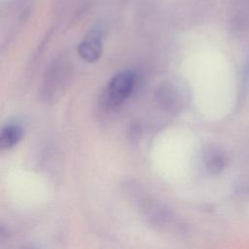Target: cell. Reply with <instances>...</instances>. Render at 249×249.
Here are the masks:
<instances>
[{"label": "cell", "instance_id": "obj_1", "mask_svg": "<svg viewBox=\"0 0 249 249\" xmlns=\"http://www.w3.org/2000/svg\"><path fill=\"white\" fill-rule=\"evenodd\" d=\"M136 85V75L131 70H123L115 74L109 81L105 92L104 102L110 108L121 106L131 95Z\"/></svg>", "mask_w": 249, "mask_h": 249}, {"label": "cell", "instance_id": "obj_2", "mask_svg": "<svg viewBox=\"0 0 249 249\" xmlns=\"http://www.w3.org/2000/svg\"><path fill=\"white\" fill-rule=\"evenodd\" d=\"M80 56L87 62H95L102 53V36L97 30L90 31L78 46Z\"/></svg>", "mask_w": 249, "mask_h": 249}, {"label": "cell", "instance_id": "obj_3", "mask_svg": "<svg viewBox=\"0 0 249 249\" xmlns=\"http://www.w3.org/2000/svg\"><path fill=\"white\" fill-rule=\"evenodd\" d=\"M147 220L157 227H168L174 223V217L169 209L157 201H147L143 206Z\"/></svg>", "mask_w": 249, "mask_h": 249}, {"label": "cell", "instance_id": "obj_4", "mask_svg": "<svg viewBox=\"0 0 249 249\" xmlns=\"http://www.w3.org/2000/svg\"><path fill=\"white\" fill-rule=\"evenodd\" d=\"M157 96L159 102L161 104L163 108H165V110L174 112L179 109L180 98L178 95V91L170 85H164L158 89Z\"/></svg>", "mask_w": 249, "mask_h": 249}, {"label": "cell", "instance_id": "obj_5", "mask_svg": "<svg viewBox=\"0 0 249 249\" xmlns=\"http://www.w3.org/2000/svg\"><path fill=\"white\" fill-rule=\"evenodd\" d=\"M204 163L208 172H210L211 174H218L226 166V154L219 149L211 148L205 153Z\"/></svg>", "mask_w": 249, "mask_h": 249}, {"label": "cell", "instance_id": "obj_6", "mask_svg": "<svg viewBox=\"0 0 249 249\" xmlns=\"http://www.w3.org/2000/svg\"><path fill=\"white\" fill-rule=\"evenodd\" d=\"M23 130L19 125L8 124L1 130L0 147L1 149H10L17 145L22 138Z\"/></svg>", "mask_w": 249, "mask_h": 249}]
</instances>
